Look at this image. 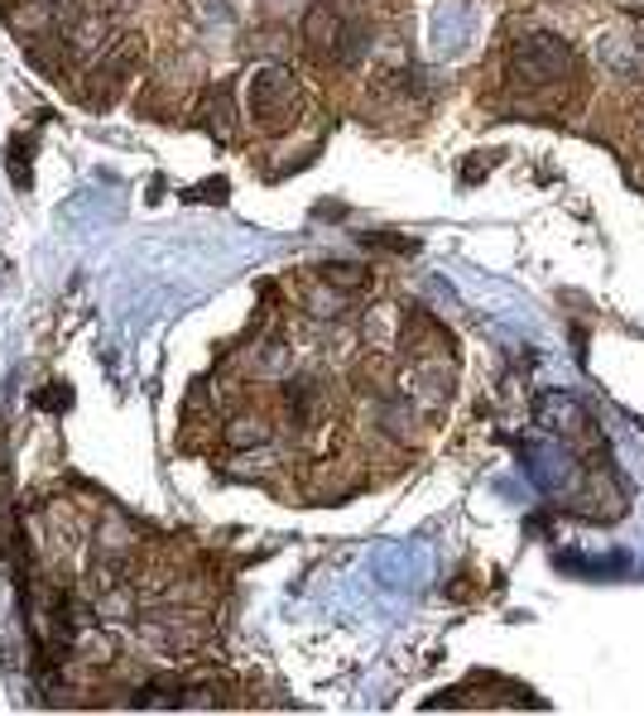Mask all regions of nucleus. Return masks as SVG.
<instances>
[{
	"instance_id": "f257e3e1",
	"label": "nucleus",
	"mask_w": 644,
	"mask_h": 716,
	"mask_svg": "<svg viewBox=\"0 0 644 716\" xmlns=\"http://www.w3.org/2000/svg\"><path fill=\"white\" fill-rule=\"evenodd\" d=\"M554 73H568V48H563V39H524V44L510 53V77L524 87H544L554 83Z\"/></svg>"
},
{
	"instance_id": "f03ea898",
	"label": "nucleus",
	"mask_w": 644,
	"mask_h": 716,
	"mask_svg": "<svg viewBox=\"0 0 644 716\" xmlns=\"http://www.w3.org/2000/svg\"><path fill=\"white\" fill-rule=\"evenodd\" d=\"M298 106V87L284 68H265L251 83V111L260 126H284V116Z\"/></svg>"
}]
</instances>
